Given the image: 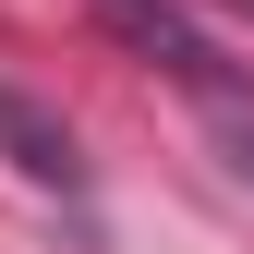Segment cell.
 Listing matches in <instances>:
<instances>
[{"instance_id":"obj_2","label":"cell","mask_w":254,"mask_h":254,"mask_svg":"<svg viewBox=\"0 0 254 254\" xmlns=\"http://www.w3.org/2000/svg\"><path fill=\"white\" fill-rule=\"evenodd\" d=\"M0 145H12V170H24V182H61V194L85 182V170H73V133H49L24 97H0Z\"/></svg>"},{"instance_id":"obj_1","label":"cell","mask_w":254,"mask_h":254,"mask_svg":"<svg viewBox=\"0 0 254 254\" xmlns=\"http://www.w3.org/2000/svg\"><path fill=\"white\" fill-rule=\"evenodd\" d=\"M97 12H109V37L133 49V61H157L170 85H194L206 109H242V73L194 37V12H170V0H97Z\"/></svg>"}]
</instances>
